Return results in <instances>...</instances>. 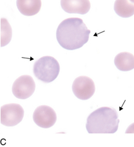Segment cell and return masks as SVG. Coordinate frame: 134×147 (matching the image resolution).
Instances as JSON below:
<instances>
[{
	"instance_id": "1",
	"label": "cell",
	"mask_w": 134,
	"mask_h": 147,
	"mask_svg": "<svg viewBox=\"0 0 134 147\" xmlns=\"http://www.w3.org/2000/svg\"><path fill=\"white\" fill-rule=\"evenodd\" d=\"M91 33L79 18H68L62 21L56 32L57 40L63 48L73 51L82 48L89 40Z\"/></svg>"
},
{
	"instance_id": "2",
	"label": "cell",
	"mask_w": 134,
	"mask_h": 147,
	"mask_svg": "<svg viewBox=\"0 0 134 147\" xmlns=\"http://www.w3.org/2000/svg\"><path fill=\"white\" fill-rule=\"evenodd\" d=\"M119 121L115 109L103 107L90 113L87 119L86 128L90 134H113L118 131Z\"/></svg>"
},
{
	"instance_id": "3",
	"label": "cell",
	"mask_w": 134,
	"mask_h": 147,
	"mask_svg": "<svg viewBox=\"0 0 134 147\" xmlns=\"http://www.w3.org/2000/svg\"><path fill=\"white\" fill-rule=\"evenodd\" d=\"M60 72L58 61L52 56H44L38 59L34 64L33 73L40 81L50 83L55 80Z\"/></svg>"
},
{
	"instance_id": "4",
	"label": "cell",
	"mask_w": 134,
	"mask_h": 147,
	"mask_svg": "<svg viewBox=\"0 0 134 147\" xmlns=\"http://www.w3.org/2000/svg\"><path fill=\"white\" fill-rule=\"evenodd\" d=\"M23 116V108L18 104H7L1 107V123L5 126L17 125L21 122Z\"/></svg>"
},
{
	"instance_id": "5",
	"label": "cell",
	"mask_w": 134,
	"mask_h": 147,
	"mask_svg": "<svg viewBox=\"0 0 134 147\" xmlns=\"http://www.w3.org/2000/svg\"><path fill=\"white\" fill-rule=\"evenodd\" d=\"M36 83L29 75H23L15 80L12 86L14 96L19 99L25 100L30 97L34 92Z\"/></svg>"
},
{
	"instance_id": "6",
	"label": "cell",
	"mask_w": 134,
	"mask_h": 147,
	"mask_svg": "<svg viewBox=\"0 0 134 147\" xmlns=\"http://www.w3.org/2000/svg\"><path fill=\"white\" fill-rule=\"evenodd\" d=\"M72 90L78 98L87 100L94 95L95 86L94 81L91 78L82 76L75 79L72 85Z\"/></svg>"
},
{
	"instance_id": "7",
	"label": "cell",
	"mask_w": 134,
	"mask_h": 147,
	"mask_svg": "<svg viewBox=\"0 0 134 147\" xmlns=\"http://www.w3.org/2000/svg\"><path fill=\"white\" fill-rule=\"evenodd\" d=\"M33 119L38 127L42 128H49L53 127L57 121V114L50 107L41 105L34 111Z\"/></svg>"
},
{
	"instance_id": "8",
	"label": "cell",
	"mask_w": 134,
	"mask_h": 147,
	"mask_svg": "<svg viewBox=\"0 0 134 147\" xmlns=\"http://www.w3.org/2000/svg\"><path fill=\"white\" fill-rule=\"evenodd\" d=\"M61 5L63 10L68 13L85 14L91 7L90 2L88 0H62Z\"/></svg>"
},
{
	"instance_id": "9",
	"label": "cell",
	"mask_w": 134,
	"mask_h": 147,
	"mask_svg": "<svg viewBox=\"0 0 134 147\" xmlns=\"http://www.w3.org/2000/svg\"><path fill=\"white\" fill-rule=\"evenodd\" d=\"M17 6L20 13L26 16H33L41 10L42 2L40 0H18Z\"/></svg>"
},
{
	"instance_id": "10",
	"label": "cell",
	"mask_w": 134,
	"mask_h": 147,
	"mask_svg": "<svg viewBox=\"0 0 134 147\" xmlns=\"http://www.w3.org/2000/svg\"><path fill=\"white\" fill-rule=\"evenodd\" d=\"M114 64L121 71H131L134 68V55L127 52L120 53L115 56Z\"/></svg>"
},
{
	"instance_id": "11",
	"label": "cell",
	"mask_w": 134,
	"mask_h": 147,
	"mask_svg": "<svg viewBox=\"0 0 134 147\" xmlns=\"http://www.w3.org/2000/svg\"><path fill=\"white\" fill-rule=\"evenodd\" d=\"M134 1H115L114 10L120 17L128 18L134 16Z\"/></svg>"
},
{
	"instance_id": "12",
	"label": "cell",
	"mask_w": 134,
	"mask_h": 147,
	"mask_svg": "<svg viewBox=\"0 0 134 147\" xmlns=\"http://www.w3.org/2000/svg\"><path fill=\"white\" fill-rule=\"evenodd\" d=\"M12 37L11 27L5 18H1V47L7 45L10 42Z\"/></svg>"
}]
</instances>
